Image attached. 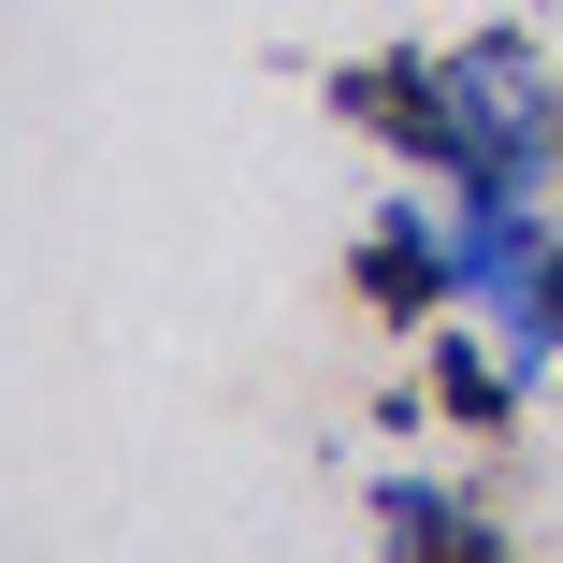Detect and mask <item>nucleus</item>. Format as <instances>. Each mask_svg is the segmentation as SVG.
<instances>
[{"label":"nucleus","mask_w":563,"mask_h":563,"mask_svg":"<svg viewBox=\"0 0 563 563\" xmlns=\"http://www.w3.org/2000/svg\"><path fill=\"white\" fill-rule=\"evenodd\" d=\"M376 549H390V563H506V534H492L463 492H433V477H390V492H376Z\"/></svg>","instance_id":"obj_1"}]
</instances>
